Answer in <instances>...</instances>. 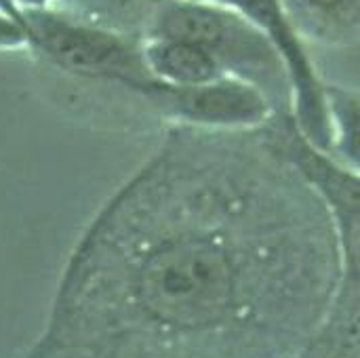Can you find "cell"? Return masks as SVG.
Segmentation results:
<instances>
[{"instance_id": "obj_5", "label": "cell", "mask_w": 360, "mask_h": 358, "mask_svg": "<svg viewBox=\"0 0 360 358\" xmlns=\"http://www.w3.org/2000/svg\"><path fill=\"white\" fill-rule=\"evenodd\" d=\"M141 95L184 129L207 133L264 131L276 116H283L262 89L234 76L196 87L152 82Z\"/></svg>"}, {"instance_id": "obj_3", "label": "cell", "mask_w": 360, "mask_h": 358, "mask_svg": "<svg viewBox=\"0 0 360 358\" xmlns=\"http://www.w3.org/2000/svg\"><path fill=\"white\" fill-rule=\"evenodd\" d=\"M266 143L308 184L327 213L340 260L335 291L360 298V175L306 141L289 114L266 127Z\"/></svg>"}, {"instance_id": "obj_7", "label": "cell", "mask_w": 360, "mask_h": 358, "mask_svg": "<svg viewBox=\"0 0 360 358\" xmlns=\"http://www.w3.org/2000/svg\"><path fill=\"white\" fill-rule=\"evenodd\" d=\"M141 55L150 76L167 87H196L228 76L205 46L186 38L148 36Z\"/></svg>"}, {"instance_id": "obj_6", "label": "cell", "mask_w": 360, "mask_h": 358, "mask_svg": "<svg viewBox=\"0 0 360 358\" xmlns=\"http://www.w3.org/2000/svg\"><path fill=\"white\" fill-rule=\"evenodd\" d=\"M30 34L49 53L53 61L70 72L116 80L139 95L156 82L141 55L120 36L99 27H89L46 11L30 15Z\"/></svg>"}, {"instance_id": "obj_8", "label": "cell", "mask_w": 360, "mask_h": 358, "mask_svg": "<svg viewBox=\"0 0 360 358\" xmlns=\"http://www.w3.org/2000/svg\"><path fill=\"white\" fill-rule=\"evenodd\" d=\"M281 4L306 44L342 46L360 38V0H281Z\"/></svg>"}, {"instance_id": "obj_10", "label": "cell", "mask_w": 360, "mask_h": 358, "mask_svg": "<svg viewBox=\"0 0 360 358\" xmlns=\"http://www.w3.org/2000/svg\"><path fill=\"white\" fill-rule=\"evenodd\" d=\"M295 358H306V357H304V354H297V357H295Z\"/></svg>"}, {"instance_id": "obj_2", "label": "cell", "mask_w": 360, "mask_h": 358, "mask_svg": "<svg viewBox=\"0 0 360 358\" xmlns=\"http://www.w3.org/2000/svg\"><path fill=\"white\" fill-rule=\"evenodd\" d=\"M150 36H175L205 46L228 76L255 84L278 114H289L291 93L278 53L236 11L211 0H156Z\"/></svg>"}, {"instance_id": "obj_9", "label": "cell", "mask_w": 360, "mask_h": 358, "mask_svg": "<svg viewBox=\"0 0 360 358\" xmlns=\"http://www.w3.org/2000/svg\"><path fill=\"white\" fill-rule=\"evenodd\" d=\"M329 156L360 175V91L327 84Z\"/></svg>"}, {"instance_id": "obj_1", "label": "cell", "mask_w": 360, "mask_h": 358, "mask_svg": "<svg viewBox=\"0 0 360 358\" xmlns=\"http://www.w3.org/2000/svg\"><path fill=\"white\" fill-rule=\"evenodd\" d=\"M97 213L30 358H295L340 281L327 213L266 143L188 129Z\"/></svg>"}, {"instance_id": "obj_4", "label": "cell", "mask_w": 360, "mask_h": 358, "mask_svg": "<svg viewBox=\"0 0 360 358\" xmlns=\"http://www.w3.org/2000/svg\"><path fill=\"white\" fill-rule=\"evenodd\" d=\"M224 4L253 23L278 53L289 82V116L295 129L314 148L329 154L331 131L327 110V82L316 72L308 44L297 36L281 0H211Z\"/></svg>"}]
</instances>
